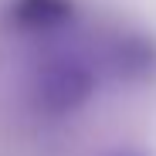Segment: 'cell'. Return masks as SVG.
Here are the masks:
<instances>
[{"mask_svg": "<svg viewBox=\"0 0 156 156\" xmlns=\"http://www.w3.org/2000/svg\"><path fill=\"white\" fill-rule=\"evenodd\" d=\"M98 88V65L82 51H55L34 71L31 98L44 115H71Z\"/></svg>", "mask_w": 156, "mask_h": 156, "instance_id": "obj_1", "label": "cell"}, {"mask_svg": "<svg viewBox=\"0 0 156 156\" xmlns=\"http://www.w3.org/2000/svg\"><path fill=\"white\" fill-rule=\"evenodd\" d=\"M14 24L31 34H58L75 20L71 0H17L10 10Z\"/></svg>", "mask_w": 156, "mask_h": 156, "instance_id": "obj_2", "label": "cell"}, {"mask_svg": "<svg viewBox=\"0 0 156 156\" xmlns=\"http://www.w3.org/2000/svg\"><path fill=\"white\" fill-rule=\"evenodd\" d=\"M109 68L122 78H149L156 71V44L143 34H122L109 48Z\"/></svg>", "mask_w": 156, "mask_h": 156, "instance_id": "obj_3", "label": "cell"}]
</instances>
